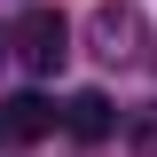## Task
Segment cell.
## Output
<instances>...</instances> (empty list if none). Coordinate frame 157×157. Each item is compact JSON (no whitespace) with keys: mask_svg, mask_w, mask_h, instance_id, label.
Returning a JSON list of instances; mask_svg holds the SVG:
<instances>
[{"mask_svg":"<svg viewBox=\"0 0 157 157\" xmlns=\"http://www.w3.org/2000/svg\"><path fill=\"white\" fill-rule=\"evenodd\" d=\"M63 55H71V24H63L55 8H32V16L16 24V63L47 78V71H63Z\"/></svg>","mask_w":157,"mask_h":157,"instance_id":"obj_1","label":"cell"},{"mask_svg":"<svg viewBox=\"0 0 157 157\" xmlns=\"http://www.w3.org/2000/svg\"><path fill=\"white\" fill-rule=\"evenodd\" d=\"M126 141H134V157H157V102H141L126 118Z\"/></svg>","mask_w":157,"mask_h":157,"instance_id":"obj_4","label":"cell"},{"mask_svg":"<svg viewBox=\"0 0 157 157\" xmlns=\"http://www.w3.org/2000/svg\"><path fill=\"white\" fill-rule=\"evenodd\" d=\"M63 126H71L78 141H102V134L118 126V118H110V94H94V86H86V94H71V102H63Z\"/></svg>","mask_w":157,"mask_h":157,"instance_id":"obj_3","label":"cell"},{"mask_svg":"<svg viewBox=\"0 0 157 157\" xmlns=\"http://www.w3.org/2000/svg\"><path fill=\"white\" fill-rule=\"evenodd\" d=\"M55 102L47 94H16V102H0V141H39V134H55Z\"/></svg>","mask_w":157,"mask_h":157,"instance_id":"obj_2","label":"cell"}]
</instances>
